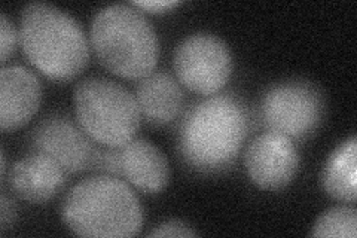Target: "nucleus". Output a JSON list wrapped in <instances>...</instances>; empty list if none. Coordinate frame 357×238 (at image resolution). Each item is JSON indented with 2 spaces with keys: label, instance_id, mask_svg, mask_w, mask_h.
Listing matches in <instances>:
<instances>
[{
  "label": "nucleus",
  "instance_id": "1",
  "mask_svg": "<svg viewBox=\"0 0 357 238\" xmlns=\"http://www.w3.org/2000/svg\"><path fill=\"white\" fill-rule=\"evenodd\" d=\"M61 218L81 237L137 235L143 211L134 191L119 177L98 174L81 180L64 197Z\"/></svg>",
  "mask_w": 357,
  "mask_h": 238
},
{
  "label": "nucleus",
  "instance_id": "2",
  "mask_svg": "<svg viewBox=\"0 0 357 238\" xmlns=\"http://www.w3.org/2000/svg\"><path fill=\"white\" fill-rule=\"evenodd\" d=\"M245 134L248 115L240 101L213 96L186 113L178 131V149L189 165L213 173L236 160Z\"/></svg>",
  "mask_w": 357,
  "mask_h": 238
},
{
  "label": "nucleus",
  "instance_id": "3",
  "mask_svg": "<svg viewBox=\"0 0 357 238\" xmlns=\"http://www.w3.org/2000/svg\"><path fill=\"white\" fill-rule=\"evenodd\" d=\"M18 40L27 60L55 81L77 76L89 60L81 26L64 10L48 3H30L22 9Z\"/></svg>",
  "mask_w": 357,
  "mask_h": 238
},
{
  "label": "nucleus",
  "instance_id": "4",
  "mask_svg": "<svg viewBox=\"0 0 357 238\" xmlns=\"http://www.w3.org/2000/svg\"><path fill=\"white\" fill-rule=\"evenodd\" d=\"M89 38L100 63L121 77L142 79L153 72L158 61V36L132 5L100 9L93 18Z\"/></svg>",
  "mask_w": 357,
  "mask_h": 238
},
{
  "label": "nucleus",
  "instance_id": "5",
  "mask_svg": "<svg viewBox=\"0 0 357 238\" xmlns=\"http://www.w3.org/2000/svg\"><path fill=\"white\" fill-rule=\"evenodd\" d=\"M75 112L89 139L115 149L136 137L142 119L136 96L106 77H88L76 85Z\"/></svg>",
  "mask_w": 357,
  "mask_h": 238
},
{
  "label": "nucleus",
  "instance_id": "6",
  "mask_svg": "<svg viewBox=\"0 0 357 238\" xmlns=\"http://www.w3.org/2000/svg\"><path fill=\"white\" fill-rule=\"evenodd\" d=\"M173 64L181 84L203 96L220 91L232 73L228 45L211 33L185 38L174 51Z\"/></svg>",
  "mask_w": 357,
  "mask_h": 238
},
{
  "label": "nucleus",
  "instance_id": "7",
  "mask_svg": "<svg viewBox=\"0 0 357 238\" xmlns=\"http://www.w3.org/2000/svg\"><path fill=\"white\" fill-rule=\"evenodd\" d=\"M323 110L325 105L319 88L301 81L278 84L262 100V118L266 127L290 139H303L314 131Z\"/></svg>",
  "mask_w": 357,
  "mask_h": 238
},
{
  "label": "nucleus",
  "instance_id": "8",
  "mask_svg": "<svg viewBox=\"0 0 357 238\" xmlns=\"http://www.w3.org/2000/svg\"><path fill=\"white\" fill-rule=\"evenodd\" d=\"M244 165L256 186L278 191L292 182L298 172L299 155L292 139L270 130L250 143Z\"/></svg>",
  "mask_w": 357,
  "mask_h": 238
},
{
  "label": "nucleus",
  "instance_id": "9",
  "mask_svg": "<svg viewBox=\"0 0 357 238\" xmlns=\"http://www.w3.org/2000/svg\"><path fill=\"white\" fill-rule=\"evenodd\" d=\"M85 131L63 117L45 118L31 134V147L59 163L64 172L79 173L91 164L96 146Z\"/></svg>",
  "mask_w": 357,
  "mask_h": 238
},
{
  "label": "nucleus",
  "instance_id": "10",
  "mask_svg": "<svg viewBox=\"0 0 357 238\" xmlns=\"http://www.w3.org/2000/svg\"><path fill=\"white\" fill-rule=\"evenodd\" d=\"M42 87L26 67H3L0 73V127L13 131L27 124L39 109Z\"/></svg>",
  "mask_w": 357,
  "mask_h": 238
},
{
  "label": "nucleus",
  "instance_id": "11",
  "mask_svg": "<svg viewBox=\"0 0 357 238\" xmlns=\"http://www.w3.org/2000/svg\"><path fill=\"white\" fill-rule=\"evenodd\" d=\"M66 176L61 165L52 158L35 152L14 164L9 173V188L21 200L42 204L59 194Z\"/></svg>",
  "mask_w": 357,
  "mask_h": 238
},
{
  "label": "nucleus",
  "instance_id": "12",
  "mask_svg": "<svg viewBox=\"0 0 357 238\" xmlns=\"http://www.w3.org/2000/svg\"><path fill=\"white\" fill-rule=\"evenodd\" d=\"M121 176L144 194H158L170 179L169 161L152 142L132 139L119 147Z\"/></svg>",
  "mask_w": 357,
  "mask_h": 238
},
{
  "label": "nucleus",
  "instance_id": "13",
  "mask_svg": "<svg viewBox=\"0 0 357 238\" xmlns=\"http://www.w3.org/2000/svg\"><path fill=\"white\" fill-rule=\"evenodd\" d=\"M136 100L144 119L155 126H164L176 119L181 113L185 96L172 75L152 72L139 81Z\"/></svg>",
  "mask_w": 357,
  "mask_h": 238
},
{
  "label": "nucleus",
  "instance_id": "14",
  "mask_svg": "<svg viewBox=\"0 0 357 238\" xmlns=\"http://www.w3.org/2000/svg\"><path fill=\"white\" fill-rule=\"evenodd\" d=\"M357 140L353 135L335 149L323 168L321 182L328 195L344 202H354L357 197Z\"/></svg>",
  "mask_w": 357,
  "mask_h": 238
},
{
  "label": "nucleus",
  "instance_id": "15",
  "mask_svg": "<svg viewBox=\"0 0 357 238\" xmlns=\"http://www.w3.org/2000/svg\"><path fill=\"white\" fill-rule=\"evenodd\" d=\"M312 237L356 238L357 211L354 207L338 206L325 211L312 226Z\"/></svg>",
  "mask_w": 357,
  "mask_h": 238
},
{
  "label": "nucleus",
  "instance_id": "16",
  "mask_svg": "<svg viewBox=\"0 0 357 238\" xmlns=\"http://www.w3.org/2000/svg\"><path fill=\"white\" fill-rule=\"evenodd\" d=\"M18 40V33L13 22L9 21L6 14L0 15V60L6 63L10 55L14 54Z\"/></svg>",
  "mask_w": 357,
  "mask_h": 238
},
{
  "label": "nucleus",
  "instance_id": "17",
  "mask_svg": "<svg viewBox=\"0 0 357 238\" xmlns=\"http://www.w3.org/2000/svg\"><path fill=\"white\" fill-rule=\"evenodd\" d=\"M148 237H197V232L182 221H167L155 226Z\"/></svg>",
  "mask_w": 357,
  "mask_h": 238
},
{
  "label": "nucleus",
  "instance_id": "18",
  "mask_svg": "<svg viewBox=\"0 0 357 238\" xmlns=\"http://www.w3.org/2000/svg\"><path fill=\"white\" fill-rule=\"evenodd\" d=\"M17 219V209L14 201L6 194L0 197V232L5 234L9 228H13Z\"/></svg>",
  "mask_w": 357,
  "mask_h": 238
},
{
  "label": "nucleus",
  "instance_id": "19",
  "mask_svg": "<svg viewBox=\"0 0 357 238\" xmlns=\"http://www.w3.org/2000/svg\"><path fill=\"white\" fill-rule=\"evenodd\" d=\"M177 5L178 2H174V0H149V2L143 0V2H132V6L148 10V13H156V14L165 13V10H169Z\"/></svg>",
  "mask_w": 357,
  "mask_h": 238
},
{
  "label": "nucleus",
  "instance_id": "20",
  "mask_svg": "<svg viewBox=\"0 0 357 238\" xmlns=\"http://www.w3.org/2000/svg\"><path fill=\"white\" fill-rule=\"evenodd\" d=\"M2 164H0V173H2V177H5V172H6V158H5V152L2 151Z\"/></svg>",
  "mask_w": 357,
  "mask_h": 238
}]
</instances>
